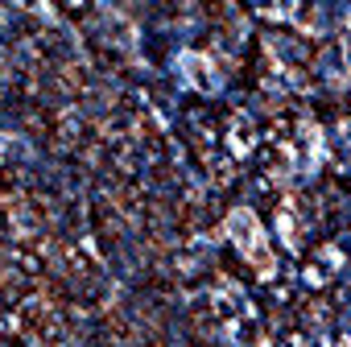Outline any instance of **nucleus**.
Wrapping results in <instances>:
<instances>
[{
  "instance_id": "f257e3e1",
  "label": "nucleus",
  "mask_w": 351,
  "mask_h": 347,
  "mask_svg": "<svg viewBox=\"0 0 351 347\" xmlns=\"http://www.w3.org/2000/svg\"><path fill=\"white\" fill-rule=\"evenodd\" d=\"M228 232L240 240V248L248 252V256H256V265L261 269H269V252H265V232H261V224L248 215V211H236L232 219H228Z\"/></svg>"
}]
</instances>
